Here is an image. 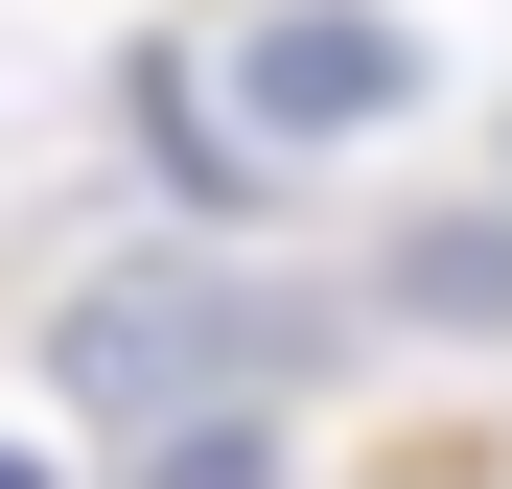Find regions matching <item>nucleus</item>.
<instances>
[{"label": "nucleus", "mask_w": 512, "mask_h": 489, "mask_svg": "<svg viewBox=\"0 0 512 489\" xmlns=\"http://www.w3.org/2000/svg\"><path fill=\"white\" fill-rule=\"evenodd\" d=\"M47 373H70V420H94V443L210 420V396L303 420V396L350 373V303H326V280H256V257H210V233H163V257H94V280L47 303Z\"/></svg>", "instance_id": "nucleus-1"}, {"label": "nucleus", "mask_w": 512, "mask_h": 489, "mask_svg": "<svg viewBox=\"0 0 512 489\" xmlns=\"http://www.w3.org/2000/svg\"><path fill=\"white\" fill-rule=\"evenodd\" d=\"M210 94H233L256 163L396 140V117H419V24H396V0H233V24H210Z\"/></svg>", "instance_id": "nucleus-2"}, {"label": "nucleus", "mask_w": 512, "mask_h": 489, "mask_svg": "<svg viewBox=\"0 0 512 489\" xmlns=\"http://www.w3.org/2000/svg\"><path fill=\"white\" fill-rule=\"evenodd\" d=\"M117 140H140V187H163V233H280V163L233 140V94H210V47L163 24V47H117Z\"/></svg>", "instance_id": "nucleus-3"}, {"label": "nucleus", "mask_w": 512, "mask_h": 489, "mask_svg": "<svg viewBox=\"0 0 512 489\" xmlns=\"http://www.w3.org/2000/svg\"><path fill=\"white\" fill-rule=\"evenodd\" d=\"M373 326H419V350H512V187H466V210H396Z\"/></svg>", "instance_id": "nucleus-4"}, {"label": "nucleus", "mask_w": 512, "mask_h": 489, "mask_svg": "<svg viewBox=\"0 0 512 489\" xmlns=\"http://www.w3.org/2000/svg\"><path fill=\"white\" fill-rule=\"evenodd\" d=\"M117 489H303V443L256 420V396H210V420H140V443H117Z\"/></svg>", "instance_id": "nucleus-5"}, {"label": "nucleus", "mask_w": 512, "mask_h": 489, "mask_svg": "<svg viewBox=\"0 0 512 489\" xmlns=\"http://www.w3.org/2000/svg\"><path fill=\"white\" fill-rule=\"evenodd\" d=\"M0 489H47V466H24V443H0Z\"/></svg>", "instance_id": "nucleus-6"}, {"label": "nucleus", "mask_w": 512, "mask_h": 489, "mask_svg": "<svg viewBox=\"0 0 512 489\" xmlns=\"http://www.w3.org/2000/svg\"><path fill=\"white\" fill-rule=\"evenodd\" d=\"M489 187H512V140H489Z\"/></svg>", "instance_id": "nucleus-7"}]
</instances>
